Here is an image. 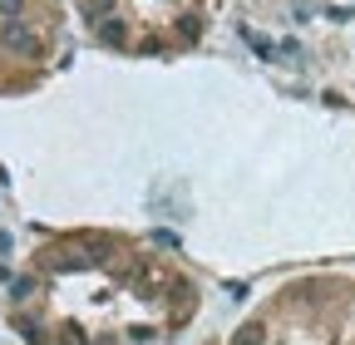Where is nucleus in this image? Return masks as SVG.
I'll use <instances>...</instances> for the list:
<instances>
[{"instance_id":"20e7f679","label":"nucleus","mask_w":355,"mask_h":345,"mask_svg":"<svg viewBox=\"0 0 355 345\" xmlns=\"http://www.w3.org/2000/svg\"><path fill=\"white\" fill-rule=\"evenodd\" d=\"M69 0H0V99H25L69 55Z\"/></svg>"},{"instance_id":"7ed1b4c3","label":"nucleus","mask_w":355,"mask_h":345,"mask_svg":"<svg viewBox=\"0 0 355 345\" xmlns=\"http://www.w3.org/2000/svg\"><path fill=\"white\" fill-rule=\"evenodd\" d=\"M227 345H355V276H301L266 291Z\"/></svg>"},{"instance_id":"f257e3e1","label":"nucleus","mask_w":355,"mask_h":345,"mask_svg":"<svg viewBox=\"0 0 355 345\" xmlns=\"http://www.w3.org/2000/svg\"><path fill=\"white\" fill-rule=\"evenodd\" d=\"M202 306V276L173 247L123 227H60L15 262L0 321L15 345H178Z\"/></svg>"},{"instance_id":"f03ea898","label":"nucleus","mask_w":355,"mask_h":345,"mask_svg":"<svg viewBox=\"0 0 355 345\" xmlns=\"http://www.w3.org/2000/svg\"><path fill=\"white\" fill-rule=\"evenodd\" d=\"M69 15L104 55L178 60L207 39L212 0H69Z\"/></svg>"}]
</instances>
